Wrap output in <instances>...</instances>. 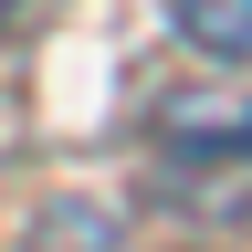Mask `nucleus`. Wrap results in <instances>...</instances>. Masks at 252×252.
<instances>
[{"label": "nucleus", "mask_w": 252, "mask_h": 252, "mask_svg": "<svg viewBox=\"0 0 252 252\" xmlns=\"http://www.w3.org/2000/svg\"><path fill=\"white\" fill-rule=\"evenodd\" d=\"M168 11L210 63H252V0H168Z\"/></svg>", "instance_id": "f257e3e1"}, {"label": "nucleus", "mask_w": 252, "mask_h": 252, "mask_svg": "<svg viewBox=\"0 0 252 252\" xmlns=\"http://www.w3.org/2000/svg\"><path fill=\"white\" fill-rule=\"evenodd\" d=\"M0 21H11V0H0Z\"/></svg>", "instance_id": "f03ea898"}]
</instances>
